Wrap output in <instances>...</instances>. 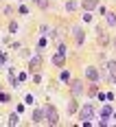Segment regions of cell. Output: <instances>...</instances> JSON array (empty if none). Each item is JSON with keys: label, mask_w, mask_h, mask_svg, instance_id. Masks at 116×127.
I'll return each mask as SVG.
<instances>
[{"label": "cell", "mask_w": 116, "mask_h": 127, "mask_svg": "<svg viewBox=\"0 0 116 127\" xmlns=\"http://www.w3.org/2000/svg\"><path fill=\"white\" fill-rule=\"evenodd\" d=\"M44 116H46V121H48L51 125H59V114H57V110H55L53 105H46Z\"/></svg>", "instance_id": "1"}, {"label": "cell", "mask_w": 116, "mask_h": 127, "mask_svg": "<svg viewBox=\"0 0 116 127\" xmlns=\"http://www.w3.org/2000/svg\"><path fill=\"white\" fill-rule=\"evenodd\" d=\"M92 114H94V105H92V103H88V105H83V107H81L79 118H81V121H90Z\"/></svg>", "instance_id": "2"}, {"label": "cell", "mask_w": 116, "mask_h": 127, "mask_svg": "<svg viewBox=\"0 0 116 127\" xmlns=\"http://www.w3.org/2000/svg\"><path fill=\"white\" fill-rule=\"evenodd\" d=\"M96 39H99L101 46H107L110 44V35H107V31H105L103 26H96Z\"/></svg>", "instance_id": "3"}, {"label": "cell", "mask_w": 116, "mask_h": 127, "mask_svg": "<svg viewBox=\"0 0 116 127\" xmlns=\"http://www.w3.org/2000/svg\"><path fill=\"white\" fill-rule=\"evenodd\" d=\"M70 92H72V96H81L83 94V83L79 79H72L70 81Z\"/></svg>", "instance_id": "4"}, {"label": "cell", "mask_w": 116, "mask_h": 127, "mask_svg": "<svg viewBox=\"0 0 116 127\" xmlns=\"http://www.w3.org/2000/svg\"><path fill=\"white\" fill-rule=\"evenodd\" d=\"M72 37H75V42L81 46V44H83V39H86V31H83L81 26H72Z\"/></svg>", "instance_id": "5"}, {"label": "cell", "mask_w": 116, "mask_h": 127, "mask_svg": "<svg viewBox=\"0 0 116 127\" xmlns=\"http://www.w3.org/2000/svg\"><path fill=\"white\" fill-rule=\"evenodd\" d=\"M86 77H88L90 81H94V83H96V81H99V70H96L94 66H88V68H86Z\"/></svg>", "instance_id": "6"}, {"label": "cell", "mask_w": 116, "mask_h": 127, "mask_svg": "<svg viewBox=\"0 0 116 127\" xmlns=\"http://www.w3.org/2000/svg\"><path fill=\"white\" fill-rule=\"evenodd\" d=\"M53 64H55L57 68H64V64H66V57H64V53H57V55L53 57Z\"/></svg>", "instance_id": "7"}, {"label": "cell", "mask_w": 116, "mask_h": 127, "mask_svg": "<svg viewBox=\"0 0 116 127\" xmlns=\"http://www.w3.org/2000/svg\"><path fill=\"white\" fill-rule=\"evenodd\" d=\"M81 4H83V9H86V11H92V9H96V7H99V0H83Z\"/></svg>", "instance_id": "8"}, {"label": "cell", "mask_w": 116, "mask_h": 127, "mask_svg": "<svg viewBox=\"0 0 116 127\" xmlns=\"http://www.w3.org/2000/svg\"><path fill=\"white\" fill-rule=\"evenodd\" d=\"M107 72H110V79L116 83V62H110V64H107Z\"/></svg>", "instance_id": "9"}, {"label": "cell", "mask_w": 116, "mask_h": 127, "mask_svg": "<svg viewBox=\"0 0 116 127\" xmlns=\"http://www.w3.org/2000/svg\"><path fill=\"white\" fill-rule=\"evenodd\" d=\"M105 20L110 26H116V13L114 11H105Z\"/></svg>", "instance_id": "10"}, {"label": "cell", "mask_w": 116, "mask_h": 127, "mask_svg": "<svg viewBox=\"0 0 116 127\" xmlns=\"http://www.w3.org/2000/svg\"><path fill=\"white\" fill-rule=\"evenodd\" d=\"M44 118H46V116H44L42 110H35V112H33V123H42Z\"/></svg>", "instance_id": "11"}, {"label": "cell", "mask_w": 116, "mask_h": 127, "mask_svg": "<svg viewBox=\"0 0 116 127\" xmlns=\"http://www.w3.org/2000/svg\"><path fill=\"white\" fill-rule=\"evenodd\" d=\"M35 4H37L39 9H48L51 7V0H35Z\"/></svg>", "instance_id": "12"}, {"label": "cell", "mask_w": 116, "mask_h": 127, "mask_svg": "<svg viewBox=\"0 0 116 127\" xmlns=\"http://www.w3.org/2000/svg\"><path fill=\"white\" fill-rule=\"evenodd\" d=\"M18 123H20V118H18V112L9 114V125H18Z\"/></svg>", "instance_id": "13"}, {"label": "cell", "mask_w": 116, "mask_h": 127, "mask_svg": "<svg viewBox=\"0 0 116 127\" xmlns=\"http://www.w3.org/2000/svg\"><path fill=\"white\" fill-rule=\"evenodd\" d=\"M66 9H68V11H77V2H75V0H68V2H66Z\"/></svg>", "instance_id": "14"}, {"label": "cell", "mask_w": 116, "mask_h": 127, "mask_svg": "<svg viewBox=\"0 0 116 127\" xmlns=\"http://www.w3.org/2000/svg\"><path fill=\"white\" fill-rule=\"evenodd\" d=\"M39 64H42V59H39V57L31 59V70H37V68H39Z\"/></svg>", "instance_id": "15"}, {"label": "cell", "mask_w": 116, "mask_h": 127, "mask_svg": "<svg viewBox=\"0 0 116 127\" xmlns=\"http://www.w3.org/2000/svg\"><path fill=\"white\" fill-rule=\"evenodd\" d=\"M101 114H103V116H107V118H110V114H112V107H110V105H105L103 110H101Z\"/></svg>", "instance_id": "16"}, {"label": "cell", "mask_w": 116, "mask_h": 127, "mask_svg": "<svg viewBox=\"0 0 116 127\" xmlns=\"http://www.w3.org/2000/svg\"><path fill=\"white\" fill-rule=\"evenodd\" d=\"M75 110H77V101H70V105H68V112H70V114H75Z\"/></svg>", "instance_id": "17"}, {"label": "cell", "mask_w": 116, "mask_h": 127, "mask_svg": "<svg viewBox=\"0 0 116 127\" xmlns=\"http://www.w3.org/2000/svg\"><path fill=\"white\" fill-rule=\"evenodd\" d=\"M9 31H11V33H15V31H18V24H15V22H11V24H9Z\"/></svg>", "instance_id": "18"}, {"label": "cell", "mask_w": 116, "mask_h": 127, "mask_svg": "<svg viewBox=\"0 0 116 127\" xmlns=\"http://www.w3.org/2000/svg\"><path fill=\"white\" fill-rule=\"evenodd\" d=\"M0 101H9V94H2L0 92Z\"/></svg>", "instance_id": "19"}, {"label": "cell", "mask_w": 116, "mask_h": 127, "mask_svg": "<svg viewBox=\"0 0 116 127\" xmlns=\"http://www.w3.org/2000/svg\"><path fill=\"white\" fill-rule=\"evenodd\" d=\"M114 48H116V37H114Z\"/></svg>", "instance_id": "20"}]
</instances>
